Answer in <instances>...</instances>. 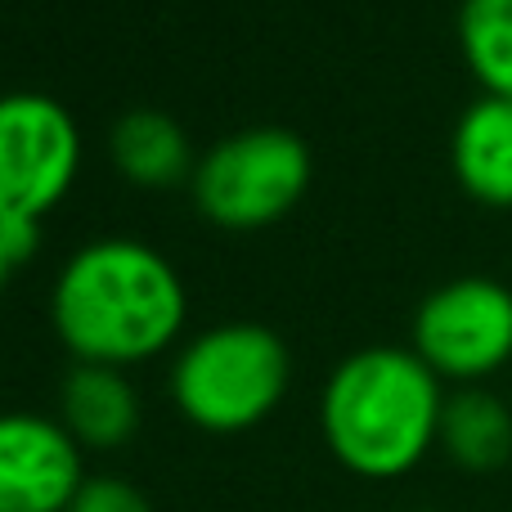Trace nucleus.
<instances>
[{
    "label": "nucleus",
    "instance_id": "1",
    "mask_svg": "<svg viewBox=\"0 0 512 512\" xmlns=\"http://www.w3.org/2000/svg\"><path fill=\"white\" fill-rule=\"evenodd\" d=\"M189 319L180 270L144 239L81 243L50 288V324L77 364L131 369L171 351Z\"/></svg>",
    "mask_w": 512,
    "mask_h": 512
},
{
    "label": "nucleus",
    "instance_id": "2",
    "mask_svg": "<svg viewBox=\"0 0 512 512\" xmlns=\"http://www.w3.org/2000/svg\"><path fill=\"white\" fill-rule=\"evenodd\" d=\"M441 409V378L418 360L414 346H364L328 373L319 427L346 472L396 481L441 441Z\"/></svg>",
    "mask_w": 512,
    "mask_h": 512
},
{
    "label": "nucleus",
    "instance_id": "3",
    "mask_svg": "<svg viewBox=\"0 0 512 512\" xmlns=\"http://www.w3.org/2000/svg\"><path fill=\"white\" fill-rule=\"evenodd\" d=\"M292 382L288 346L274 328L234 319L189 337L171 360V400L198 432L234 436L265 423Z\"/></svg>",
    "mask_w": 512,
    "mask_h": 512
},
{
    "label": "nucleus",
    "instance_id": "4",
    "mask_svg": "<svg viewBox=\"0 0 512 512\" xmlns=\"http://www.w3.org/2000/svg\"><path fill=\"white\" fill-rule=\"evenodd\" d=\"M315 162L288 126H248L198 158L189 189L194 207L221 230H265L306 198Z\"/></svg>",
    "mask_w": 512,
    "mask_h": 512
},
{
    "label": "nucleus",
    "instance_id": "5",
    "mask_svg": "<svg viewBox=\"0 0 512 512\" xmlns=\"http://www.w3.org/2000/svg\"><path fill=\"white\" fill-rule=\"evenodd\" d=\"M81 171V126L45 90L0 95V221L41 225Z\"/></svg>",
    "mask_w": 512,
    "mask_h": 512
},
{
    "label": "nucleus",
    "instance_id": "6",
    "mask_svg": "<svg viewBox=\"0 0 512 512\" xmlns=\"http://www.w3.org/2000/svg\"><path fill=\"white\" fill-rule=\"evenodd\" d=\"M409 346L436 378H490L512 360V288L490 274H459L432 288L414 310Z\"/></svg>",
    "mask_w": 512,
    "mask_h": 512
},
{
    "label": "nucleus",
    "instance_id": "7",
    "mask_svg": "<svg viewBox=\"0 0 512 512\" xmlns=\"http://www.w3.org/2000/svg\"><path fill=\"white\" fill-rule=\"evenodd\" d=\"M81 481V445L59 418L0 414V512H68Z\"/></svg>",
    "mask_w": 512,
    "mask_h": 512
},
{
    "label": "nucleus",
    "instance_id": "8",
    "mask_svg": "<svg viewBox=\"0 0 512 512\" xmlns=\"http://www.w3.org/2000/svg\"><path fill=\"white\" fill-rule=\"evenodd\" d=\"M450 167L463 194L486 207H512V99L481 95L459 113Z\"/></svg>",
    "mask_w": 512,
    "mask_h": 512
},
{
    "label": "nucleus",
    "instance_id": "9",
    "mask_svg": "<svg viewBox=\"0 0 512 512\" xmlns=\"http://www.w3.org/2000/svg\"><path fill=\"white\" fill-rule=\"evenodd\" d=\"M59 423L86 450H117L140 427V396L126 369L72 364L59 387Z\"/></svg>",
    "mask_w": 512,
    "mask_h": 512
},
{
    "label": "nucleus",
    "instance_id": "10",
    "mask_svg": "<svg viewBox=\"0 0 512 512\" xmlns=\"http://www.w3.org/2000/svg\"><path fill=\"white\" fill-rule=\"evenodd\" d=\"M108 153L122 180L140 189H167L194 176V153H189V135L176 117L158 113V108H135V113L117 117L108 131Z\"/></svg>",
    "mask_w": 512,
    "mask_h": 512
},
{
    "label": "nucleus",
    "instance_id": "11",
    "mask_svg": "<svg viewBox=\"0 0 512 512\" xmlns=\"http://www.w3.org/2000/svg\"><path fill=\"white\" fill-rule=\"evenodd\" d=\"M441 445L463 472H495L512 459V409L495 391L463 387L445 396Z\"/></svg>",
    "mask_w": 512,
    "mask_h": 512
},
{
    "label": "nucleus",
    "instance_id": "12",
    "mask_svg": "<svg viewBox=\"0 0 512 512\" xmlns=\"http://www.w3.org/2000/svg\"><path fill=\"white\" fill-rule=\"evenodd\" d=\"M459 50L486 95L512 99V0H459Z\"/></svg>",
    "mask_w": 512,
    "mask_h": 512
},
{
    "label": "nucleus",
    "instance_id": "13",
    "mask_svg": "<svg viewBox=\"0 0 512 512\" xmlns=\"http://www.w3.org/2000/svg\"><path fill=\"white\" fill-rule=\"evenodd\" d=\"M68 512H153L149 499L122 477H86Z\"/></svg>",
    "mask_w": 512,
    "mask_h": 512
},
{
    "label": "nucleus",
    "instance_id": "14",
    "mask_svg": "<svg viewBox=\"0 0 512 512\" xmlns=\"http://www.w3.org/2000/svg\"><path fill=\"white\" fill-rule=\"evenodd\" d=\"M41 225H18V221H0V292L9 288L14 270L36 252Z\"/></svg>",
    "mask_w": 512,
    "mask_h": 512
}]
</instances>
